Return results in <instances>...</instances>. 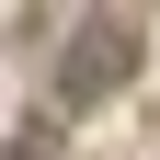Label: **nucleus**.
Wrapping results in <instances>:
<instances>
[{
	"mask_svg": "<svg viewBox=\"0 0 160 160\" xmlns=\"http://www.w3.org/2000/svg\"><path fill=\"white\" fill-rule=\"evenodd\" d=\"M126 57H137V23H80V57L69 69H57V92H69V103H92V92H114V80H126Z\"/></svg>",
	"mask_w": 160,
	"mask_h": 160,
	"instance_id": "f257e3e1",
	"label": "nucleus"
}]
</instances>
